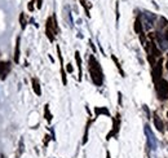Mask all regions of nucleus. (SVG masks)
<instances>
[{
    "instance_id": "obj_1",
    "label": "nucleus",
    "mask_w": 168,
    "mask_h": 158,
    "mask_svg": "<svg viewBox=\"0 0 168 158\" xmlns=\"http://www.w3.org/2000/svg\"><path fill=\"white\" fill-rule=\"evenodd\" d=\"M88 69H89V74L91 78H92V82L96 86H102L104 82V73L101 70V66L98 64V61L96 60V57L93 55L89 56L88 60Z\"/></svg>"
},
{
    "instance_id": "obj_2",
    "label": "nucleus",
    "mask_w": 168,
    "mask_h": 158,
    "mask_svg": "<svg viewBox=\"0 0 168 158\" xmlns=\"http://www.w3.org/2000/svg\"><path fill=\"white\" fill-rule=\"evenodd\" d=\"M57 32H58V26H57L56 16H52V17L48 18L47 23H45V35L48 36V39L51 42H53Z\"/></svg>"
},
{
    "instance_id": "obj_3",
    "label": "nucleus",
    "mask_w": 168,
    "mask_h": 158,
    "mask_svg": "<svg viewBox=\"0 0 168 158\" xmlns=\"http://www.w3.org/2000/svg\"><path fill=\"white\" fill-rule=\"evenodd\" d=\"M155 86H156V92H158L159 99L160 100H168V83H167V80L162 79Z\"/></svg>"
},
{
    "instance_id": "obj_4",
    "label": "nucleus",
    "mask_w": 168,
    "mask_h": 158,
    "mask_svg": "<svg viewBox=\"0 0 168 158\" xmlns=\"http://www.w3.org/2000/svg\"><path fill=\"white\" fill-rule=\"evenodd\" d=\"M153 80H154V83L156 84L159 80H162V73H163V69H162V60H159L155 64V66L153 68Z\"/></svg>"
},
{
    "instance_id": "obj_5",
    "label": "nucleus",
    "mask_w": 168,
    "mask_h": 158,
    "mask_svg": "<svg viewBox=\"0 0 168 158\" xmlns=\"http://www.w3.org/2000/svg\"><path fill=\"white\" fill-rule=\"evenodd\" d=\"M119 126H120V119H119V114L117 116V118L113 119V130L107 133L106 139L110 140L113 136H118V132H119Z\"/></svg>"
},
{
    "instance_id": "obj_6",
    "label": "nucleus",
    "mask_w": 168,
    "mask_h": 158,
    "mask_svg": "<svg viewBox=\"0 0 168 158\" xmlns=\"http://www.w3.org/2000/svg\"><path fill=\"white\" fill-rule=\"evenodd\" d=\"M11 71V62L0 61V80H4Z\"/></svg>"
},
{
    "instance_id": "obj_7",
    "label": "nucleus",
    "mask_w": 168,
    "mask_h": 158,
    "mask_svg": "<svg viewBox=\"0 0 168 158\" xmlns=\"http://www.w3.org/2000/svg\"><path fill=\"white\" fill-rule=\"evenodd\" d=\"M145 132H146V135H147L149 146H150V149L155 150V149H156V140H155L154 133H153V132L150 131V128H149V126H145Z\"/></svg>"
},
{
    "instance_id": "obj_8",
    "label": "nucleus",
    "mask_w": 168,
    "mask_h": 158,
    "mask_svg": "<svg viewBox=\"0 0 168 158\" xmlns=\"http://www.w3.org/2000/svg\"><path fill=\"white\" fill-rule=\"evenodd\" d=\"M57 53H58V59H60V62H61V76H62V83H64V86H66V84H67V79H66V73H65V69H64V59H62L61 49H60L58 45H57Z\"/></svg>"
},
{
    "instance_id": "obj_9",
    "label": "nucleus",
    "mask_w": 168,
    "mask_h": 158,
    "mask_svg": "<svg viewBox=\"0 0 168 158\" xmlns=\"http://www.w3.org/2000/svg\"><path fill=\"white\" fill-rule=\"evenodd\" d=\"M153 121H154V126L156 127V130H158V131H160V132L164 131V124H163L162 119H160L159 117H158V114H156V113H154V117H153Z\"/></svg>"
},
{
    "instance_id": "obj_10",
    "label": "nucleus",
    "mask_w": 168,
    "mask_h": 158,
    "mask_svg": "<svg viewBox=\"0 0 168 158\" xmlns=\"http://www.w3.org/2000/svg\"><path fill=\"white\" fill-rule=\"evenodd\" d=\"M31 83H32V89H34V92H35L38 96H40V95H41V88H40L39 79H38V78H32V79H31Z\"/></svg>"
},
{
    "instance_id": "obj_11",
    "label": "nucleus",
    "mask_w": 168,
    "mask_h": 158,
    "mask_svg": "<svg viewBox=\"0 0 168 158\" xmlns=\"http://www.w3.org/2000/svg\"><path fill=\"white\" fill-rule=\"evenodd\" d=\"M20 42H21V38L18 36L16 40V49H14V62L16 64L20 62Z\"/></svg>"
},
{
    "instance_id": "obj_12",
    "label": "nucleus",
    "mask_w": 168,
    "mask_h": 158,
    "mask_svg": "<svg viewBox=\"0 0 168 158\" xmlns=\"http://www.w3.org/2000/svg\"><path fill=\"white\" fill-rule=\"evenodd\" d=\"M134 31L137 32V34H141L142 32V22H141V17H137L136 21H134Z\"/></svg>"
},
{
    "instance_id": "obj_13",
    "label": "nucleus",
    "mask_w": 168,
    "mask_h": 158,
    "mask_svg": "<svg viewBox=\"0 0 168 158\" xmlns=\"http://www.w3.org/2000/svg\"><path fill=\"white\" fill-rule=\"evenodd\" d=\"M75 60H76V65H78V69H79V80H80L81 79V59L78 51L75 52Z\"/></svg>"
},
{
    "instance_id": "obj_14",
    "label": "nucleus",
    "mask_w": 168,
    "mask_h": 158,
    "mask_svg": "<svg viewBox=\"0 0 168 158\" xmlns=\"http://www.w3.org/2000/svg\"><path fill=\"white\" fill-rule=\"evenodd\" d=\"M94 113H96V117L101 116V114H105V116L110 117V113H109V110L106 108H96L94 109Z\"/></svg>"
},
{
    "instance_id": "obj_15",
    "label": "nucleus",
    "mask_w": 168,
    "mask_h": 158,
    "mask_svg": "<svg viewBox=\"0 0 168 158\" xmlns=\"http://www.w3.org/2000/svg\"><path fill=\"white\" fill-rule=\"evenodd\" d=\"M44 116H45V119L48 122H51L52 121V114H51V112H49V105H45V108H44Z\"/></svg>"
},
{
    "instance_id": "obj_16",
    "label": "nucleus",
    "mask_w": 168,
    "mask_h": 158,
    "mask_svg": "<svg viewBox=\"0 0 168 158\" xmlns=\"http://www.w3.org/2000/svg\"><path fill=\"white\" fill-rule=\"evenodd\" d=\"M20 22H21L22 30H25V27H26V20H25V14H23V13H21V16H20Z\"/></svg>"
},
{
    "instance_id": "obj_17",
    "label": "nucleus",
    "mask_w": 168,
    "mask_h": 158,
    "mask_svg": "<svg viewBox=\"0 0 168 158\" xmlns=\"http://www.w3.org/2000/svg\"><path fill=\"white\" fill-rule=\"evenodd\" d=\"M113 57V61L115 62V65H117V68L119 69V70H120V73H122V75L124 76V73H123V70H122V68H120V65H119V61L117 60V57H115V56H111Z\"/></svg>"
},
{
    "instance_id": "obj_18",
    "label": "nucleus",
    "mask_w": 168,
    "mask_h": 158,
    "mask_svg": "<svg viewBox=\"0 0 168 158\" xmlns=\"http://www.w3.org/2000/svg\"><path fill=\"white\" fill-rule=\"evenodd\" d=\"M81 2V5L84 7V9H85V12H87V14L89 16V13H88V7H87V0H80Z\"/></svg>"
},
{
    "instance_id": "obj_19",
    "label": "nucleus",
    "mask_w": 168,
    "mask_h": 158,
    "mask_svg": "<svg viewBox=\"0 0 168 158\" xmlns=\"http://www.w3.org/2000/svg\"><path fill=\"white\" fill-rule=\"evenodd\" d=\"M67 71H69V73H73V66H71V64L67 65Z\"/></svg>"
},
{
    "instance_id": "obj_20",
    "label": "nucleus",
    "mask_w": 168,
    "mask_h": 158,
    "mask_svg": "<svg viewBox=\"0 0 168 158\" xmlns=\"http://www.w3.org/2000/svg\"><path fill=\"white\" fill-rule=\"evenodd\" d=\"M41 3H43V0H36V5H38V8H41Z\"/></svg>"
},
{
    "instance_id": "obj_21",
    "label": "nucleus",
    "mask_w": 168,
    "mask_h": 158,
    "mask_svg": "<svg viewBox=\"0 0 168 158\" xmlns=\"http://www.w3.org/2000/svg\"><path fill=\"white\" fill-rule=\"evenodd\" d=\"M34 2H30V4H28V11H34V5H32Z\"/></svg>"
},
{
    "instance_id": "obj_22",
    "label": "nucleus",
    "mask_w": 168,
    "mask_h": 158,
    "mask_svg": "<svg viewBox=\"0 0 168 158\" xmlns=\"http://www.w3.org/2000/svg\"><path fill=\"white\" fill-rule=\"evenodd\" d=\"M164 38H166V40L168 42V30H167V31L164 32Z\"/></svg>"
},
{
    "instance_id": "obj_23",
    "label": "nucleus",
    "mask_w": 168,
    "mask_h": 158,
    "mask_svg": "<svg viewBox=\"0 0 168 158\" xmlns=\"http://www.w3.org/2000/svg\"><path fill=\"white\" fill-rule=\"evenodd\" d=\"M0 158H7V157H5V156H4V154H3V153H2V154H0Z\"/></svg>"
},
{
    "instance_id": "obj_24",
    "label": "nucleus",
    "mask_w": 168,
    "mask_h": 158,
    "mask_svg": "<svg viewBox=\"0 0 168 158\" xmlns=\"http://www.w3.org/2000/svg\"><path fill=\"white\" fill-rule=\"evenodd\" d=\"M107 158H110V153L109 152H107Z\"/></svg>"
},
{
    "instance_id": "obj_25",
    "label": "nucleus",
    "mask_w": 168,
    "mask_h": 158,
    "mask_svg": "<svg viewBox=\"0 0 168 158\" xmlns=\"http://www.w3.org/2000/svg\"><path fill=\"white\" fill-rule=\"evenodd\" d=\"M167 69H168V59H167Z\"/></svg>"
},
{
    "instance_id": "obj_26",
    "label": "nucleus",
    "mask_w": 168,
    "mask_h": 158,
    "mask_svg": "<svg viewBox=\"0 0 168 158\" xmlns=\"http://www.w3.org/2000/svg\"><path fill=\"white\" fill-rule=\"evenodd\" d=\"M167 116H168V114H167Z\"/></svg>"
}]
</instances>
